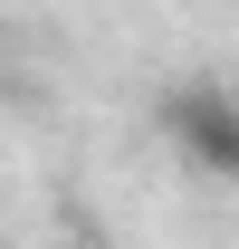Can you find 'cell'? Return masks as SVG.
I'll use <instances>...</instances> for the list:
<instances>
[{"label":"cell","instance_id":"obj_1","mask_svg":"<svg viewBox=\"0 0 239 249\" xmlns=\"http://www.w3.org/2000/svg\"><path fill=\"white\" fill-rule=\"evenodd\" d=\"M172 124H182V144H191L201 163H230V173H239V106H230V96H182Z\"/></svg>","mask_w":239,"mask_h":249}]
</instances>
